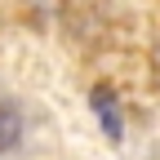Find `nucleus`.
Listing matches in <instances>:
<instances>
[{"label": "nucleus", "instance_id": "1", "mask_svg": "<svg viewBox=\"0 0 160 160\" xmlns=\"http://www.w3.org/2000/svg\"><path fill=\"white\" fill-rule=\"evenodd\" d=\"M18 138H22V111L13 102H0V151H9Z\"/></svg>", "mask_w": 160, "mask_h": 160}]
</instances>
